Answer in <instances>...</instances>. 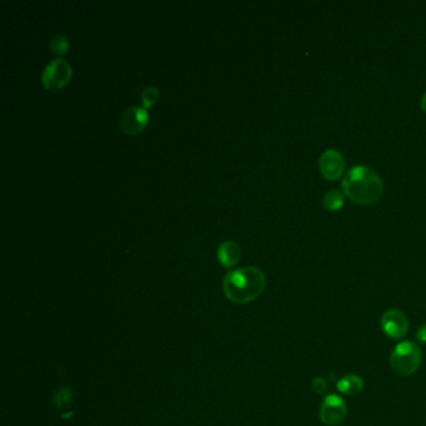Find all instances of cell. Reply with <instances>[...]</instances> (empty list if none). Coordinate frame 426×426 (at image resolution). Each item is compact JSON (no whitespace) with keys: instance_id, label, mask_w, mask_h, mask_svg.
Masks as SVG:
<instances>
[{"instance_id":"1","label":"cell","mask_w":426,"mask_h":426,"mask_svg":"<svg viewBox=\"0 0 426 426\" xmlns=\"http://www.w3.org/2000/svg\"><path fill=\"white\" fill-rule=\"evenodd\" d=\"M343 192L355 204L372 205L383 197L382 178L370 167L357 165L346 172L341 181Z\"/></svg>"},{"instance_id":"2","label":"cell","mask_w":426,"mask_h":426,"mask_svg":"<svg viewBox=\"0 0 426 426\" xmlns=\"http://www.w3.org/2000/svg\"><path fill=\"white\" fill-rule=\"evenodd\" d=\"M265 274L255 266H245L228 272L222 280V289L230 302L249 304L265 289Z\"/></svg>"},{"instance_id":"3","label":"cell","mask_w":426,"mask_h":426,"mask_svg":"<svg viewBox=\"0 0 426 426\" xmlns=\"http://www.w3.org/2000/svg\"><path fill=\"white\" fill-rule=\"evenodd\" d=\"M423 360L420 347L410 340L400 341L390 354V365L395 374L410 377L419 369Z\"/></svg>"},{"instance_id":"4","label":"cell","mask_w":426,"mask_h":426,"mask_svg":"<svg viewBox=\"0 0 426 426\" xmlns=\"http://www.w3.org/2000/svg\"><path fill=\"white\" fill-rule=\"evenodd\" d=\"M72 74L73 72L68 62L63 59H56L50 62L44 69L42 83L45 89H48L50 92H56L68 84Z\"/></svg>"},{"instance_id":"5","label":"cell","mask_w":426,"mask_h":426,"mask_svg":"<svg viewBox=\"0 0 426 426\" xmlns=\"http://www.w3.org/2000/svg\"><path fill=\"white\" fill-rule=\"evenodd\" d=\"M347 415L346 402L338 394H327L321 402L320 419L325 425L338 426Z\"/></svg>"},{"instance_id":"6","label":"cell","mask_w":426,"mask_h":426,"mask_svg":"<svg viewBox=\"0 0 426 426\" xmlns=\"http://www.w3.org/2000/svg\"><path fill=\"white\" fill-rule=\"evenodd\" d=\"M321 177L327 181H336L345 173L344 156L336 149H327L319 158Z\"/></svg>"},{"instance_id":"7","label":"cell","mask_w":426,"mask_h":426,"mask_svg":"<svg viewBox=\"0 0 426 426\" xmlns=\"http://www.w3.org/2000/svg\"><path fill=\"white\" fill-rule=\"evenodd\" d=\"M380 325L384 334L393 340L402 339L409 331L408 318L398 309L386 310L382 316Z\"/></svg>"},{"instance_id":"8","label":"cell","mask_w":426,"mask_h":426,"mask_svg":"<svg viewBox=\"0 0 426 426\" xmlns=\"http://www.w3.org/2000/svg\"><path fill=\"white\" fill-rule=\"evenodd\" d=\"M149 120V113L145 108L133 106L125 111L120 119V128L128 136H136L142 133L147 126Z\"/></svg>"},{"instance_id":"9","label":"cell","mask_w":426,"mask_h":426,"mask_svg":"<svg viewBox=\"0 0 426 426\" xmlns=\"http://www.w3.org/2000/svg\"><path fill=\"white\" fill-rule=\"evenodd\" d=\"M240 247L234 241H224L220 247H218V260L225 268L234 266L240 260Z\"/></svg>"},{"instance_id":"10","label":"cell","mask_w":426,"mask_h":426,"mask_svg":"<svg viewBox=\"0 0 426 426\" xmlns=\"http://www.w3.org/2000/svg\"><path fill=\"white\" fill-rule=\"evenodd\" d=\"M336 389L343 395H359L364 390V380L355 374H347L336 383Z\"/></svg>"},{"instance_id":"11","label":"cell","mask_w":426,"mask_h":426,"mask_svg":"<svg viewBox=\"0 0 426 426\" xmlns=\"http://www.w3.org/2000/svg\"><path fill=\"white\" fill-rule=\"evenodd\" d=\"M345 203V194L340 190L331 189L324 195L322 206L327 211H339Z\"/></svg>"},{"instance_id":"12","label":"cell","mask_w":426,"mask_h":426,"mask_svg":"<svg viewBox=\"0 0 426 426\" xmlns=\"http://www.w3.org/2000/svg\"><path fill=\"white\" fill-rule=\"evenodd\" d=\"M50 50L56 54V56H64L67 54L69 50V40L65 35L63 34H56L51 38L49 43Z\"/></svg>"},{"instance_id":"13","label":"cell","mask_w":426,"mask_h":426,"mask_svg":"<svg viewBox=\"0 0 426 426\" xmlns=\"http://www.w3.org/2000/svg\"><path fill=\"white\" fill-rule=\"evenodd\" d=\"M73 402V391L69 388H62L53 395V402L58 409L68 408Z\"/></svg>"},{"instance_id":"14","label":"cell","mask_w":426,"mask_h":426,"mask_svg":"<svg viewBox=\"0 0 426 426\" xmlns=\"http://www.w3.org/2000/svg\"><path fill=\"white\" fill-rule=\"evenodd\" d=\"M159 97H161V93H159L158 88H145L142 93V106H144L142 108L148 109L150 106H154L155 103L159 99Z\"/></svg>"},{"instance_id":"15","label":"cell","mask_w":426,"mask_h":426,"mask_svg":"<svg viewBox=\"0 0 426 426\" xmlns=\"http://www.w3.org/2000/svg\"><path fill=\"white\" fill-rule=\"evenodd\" d=\"M311 388L316 391V394L322 395V394H325L327 391V383L324 377H316L311 382Z\"/></svg>"},{"instance_id":"16","label":"cell","mask_w":426,"mask_h":426,"mask_svg":"<svg viewBox=\"0 0 426 426\" xmlns=\"http://www.w3.org/2000/svg\"><path fill=\"white\" fill-rule=\"evenodd\" d=\"M416 339L419 340V343L421 344H425L426 345V324H423L418 331H416Z\"/></svg>"},{"instance_id":"17","label":"cell","mask_w":426,"mask_h":426,"mask_svg":"<svg viewBox=\"0 0 426 426\" xmlns=\"http://www.w3.org/2000/svg\"><path fill=\"white\" fill-rule=\"evenodd\" d=\"M420 108L421 110L426 113V93L423 95V98L420 100Z\"/></svg>"}]
</instances>
